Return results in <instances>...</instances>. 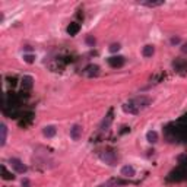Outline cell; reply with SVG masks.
Listing matches in <instances>:
<instances>
[{
  "mask_svg": "<svg viewBox=\"0 0 187 187\" xmlns=\"http://www.w3.org/2000/svg\"><path fill=\"white\" fill-rule=\"evenodd\" d=\"M151 104V99L148 97H138V98H133L130 99L127 104L123 105V110L126 111V113H130V114H138L140 110L143 108H146L148 105Z\"/></svg>",
  "mask_w": 187,
  "mask_h": 187,
  "instance_id": "cell-1",
  "label": "cell"
},
{
  "mask_svg": "<svg viewBox=\"0 0 187 187\" xmlns=\"http://www.w3.org/2000/svg\"><path fill=\"white\" fill-rule=\"evenodd\" d=\"M10 167L13 168V170L16 171V172H19V174H23V172H27V165L23 164L21 160H18V158H12L10 161Z\"/></svg>",
  "mask_w": 187,
  "mask_h": 187,
  "instance_id": "cell-2",
  "label": "cell"
},
{
  "mask_svg": "<svg viewBox=\"0 0 187 187\" xmlns=\"http://www.w3.org/2000/svg\"><path fill=\"white\" fill-rule=\"evenodd\" d=\"M101 160L108 165H116V162H117L116 155L113 154V152H110V151H107V152H104V154H101Z\"/></svg>",
  "mask_w": 187,
  "mask_h": 187,
  "instance_id": "cell-3",
  "label": "cell"
},
{
  "mask_svg": "<svg viewBox=\"0 0 187 187\" xmlns=\"http://www.w3.org/2000/svg\"><path fill=\"white\" fill-rule=\"evenodd\" d=\"M70 138L73 140H79V139L82 138V126L81 124H75L70 129Z\"/></svg>",
  "mask_w": 187,
  "mask_h": 187,
  "instance_id": "cell-4",
  "label": "cell"
},
{
  "mask_svg": "<svg viewBox=\"0 0 187 187\" xmlns=\"http://www.w3.org/2000/svg\"><path fill=\"white\" fill-rule=\"evenodd\" d=\"M6 138H7V127L6 124H0V146L6 145Z\"/></svg>",
  "mask_w": 187,
  "mask_h": 187,
  "instance_id": "cell-5",
  "label": "cell"
},
{
  "mask_svg": "<svg viewBox=\"0 0 187 187\" xmlns=\"http://www.w3.org/2000/svg\"><path fill=\"white\" fill-rule=\"evenodd\" d=\"M136 174L135 172V168H133L132 165H124L123 168H121V176H124V177H133Z\"/></svg>",
  "mask_w": 187,
  "mask_h": 187,
  "instance_id": "cell-6",
  "label": "cell"
},
{
  "mask_svg": "<svg viewBox=\"0 0 187 187\" xmlns=\"http://www.w3.org/2000/svg\"><path fill=\"white\" fill-rule=\"evenodd\" d=\"M123 64H124V59L123 57H111L110 59L111 67H121Z\"/></svg>",
  "mask_w": 187,
  "mask_h": 187,
  "instance_id": "cell-7",
  "label": "cell"
},
{
  "mask_svg": "<svg viewBox=\"0 0 187 187\" xmlns=\"http://www.w3.org/2000/svg\"><path fill=\"white\" fill-rule=\"evenodd\" d=\"M121 184H123L121 180H118V178H111L108 181H105L101 187H117V186H121Z\"/></svg>",
  "mask_w": 187,
  "mask_h": 187,
  "instance_id": "cell-8",
  "label": "cell"
},
{
  "mask_svg": "<svg viewBox=\"0 0 187 187\" xmlns=\"http://www.w3.org/2000/svg\"><path fill=\"white\" fill-rule=\"evenodd\" d=\"M56 132H57V129H56L54 126H47V127H44V130H43L44 136H47V138H53L56 135Z\"/></svg>",
  "mask_w": 187,
  "mask_h": 187,
  "instance_id": "cell-9",
  "label": "cell"
},
{
  "mask_svg": "<svg viewBox=\"0 0 187 187\" xmlns=\"http://www.w3.org/2000/svg\"><path fill=\"white\" fill-rule=\"evenodd\" d=\"M146 139H148L149 143H156L158 142V133L155 132V130H151V132H148V135H146Z\"/></svg>",
  "mask_w": 187,
  "mask_h": 187,
  "instance_id": "cell-10",
  "label": "cell"
},
{
  "mask_svg": "<svg viewBox=\"0 0 187 187\" xmlns=\"http://www.w3.org/2000/svg\"><path fill=\"white\" fill-rule=\"evenodd\" d=\"M142 53H143V56H145V57H152V54L155 53L154 45H145Z\"/></svg>",
  "mask_w": 187,
  "mask_h": 187,
  "instance_id": "cell-11",
  "label": "cell"
},
{
  "mask_svg": "<svg viewBox=\"0 0 187 187\" xmlns=\"http://www.w3.org/2000/svg\"><path fill=\"white\" fill-rule=\"evenodd\" d=\"M111 121H113V117H111V114H108V116H107V118L102 121V124H101V129H102V130H107V129L110 127Z\"/></svg>",
  "mask_w": 187,
  "mask_h": 187,
  "instance_id": "cell-12",
  "label": "cell"
},
{
  "mask_svg": "<svg viewBox=\"0 0 187 187\" xmlns=\"http://www.w3.org/2000/svg\"><path fill=\"white\" fill-rule=\"evenodd\" d=\"M77 31H79V25H76V23H72L70 27L67 28V32L70 34V35H75Z\"/></svg>",
  "mask_w": 187,
  "mask_h": 187,
  "instance_id": "cell-13",
  "label": "cell"
},
{
  "mask_svg": "<svg viewBox=\"0 0 187 187\" xmlns=\"http://www.w3.org/2000/svg\"><path fill=\"white\" fill-rule=\"evenodd\" d=\"M140 5L149 6V7H155V6H161V5H162V2H142Z\"/></svg>",
  "mask_w": 187,
  "mask_h": 187,
  "instance_id": "cell-14",
  "label": "cell"
},
{
  "mask_svg": "<svg viewBox=\"0 0 187 187\" xmlns=\"http://www.w3.org/2000/svg\"><path fill=\"white\" fill-rule=\"evenodd\" d=\"M118 50H120V44H111V47H110L111 53H116V51H118Z\"/></svg>",
  "mask_w": 187,
  "mask_h": 187,
  "instance_id": "cell-15",
  "label": "cell"
},
{
  "mask_svg": "<svg viewBox=\"0 0 187 187\" xmlns=\"http://www.w3.org/2000/svg\"><path fill=\"white\" fill-rule=\"evenodd\" d=\"M23 59H25V61H27V63H32V61H34V56L27 54L25 57H23Z\"/></svg>",
  "mask_w": 187,
  "mask_h": 187,
  "instance_id": "cell-16",
  "label": "cell"
},
{
  "mask_svg": "<svg viewBox=\"0 0 187 187\" xmlns=\"http://www.w3.org/2000/svg\"><path fill=\"white\" fill-rule=\"evenodd\" d=\"M23 81H25V85H27V86H31V85H32V77L27 76L25 79H23Z\"/></svg>",
  "mask_w": 187,
  "mask_h": 187,
  "instance_id": "cell-17",
  "label": "cell"
},
{
  "mask_svg": "<svg viewBox=\"0 0 187 187\" xmlns=\"http://www.w3.org/2000/svg\"><path fill=\"white\" fill-rule=\"evenodd\" d=\"M178 43H180V38L178 37H172L171 38V44H178Z\"/></svg>",
  "mask_w": 187,
  "mask_h": 187,
  "instance_id": "cell-18",
  "label": "cell"
},
{
  "mask_svg": "<svg viewBox=\"0 0 187 187\" xmlns=\"http://www.w3.org/2000/svg\"><path fill=\"white\" fill-rule=\"evenodd\" d=\"M22 187H29V180L28 178H23L22 180Z\"/></svg>",
  "mask_w": 187,
  "mask_h": 187,
  "instance_id": "cell-19",
  "label": "cell"
},
{
  "mask_svg": "<svg viewBox=\"0 0 187 187\" xmlns=\"http://www.w3.org/2000/svg\"><path fill=\"white\" fill-rule=\"evenodd\" d=\"M86 41H88V44H95V38H92V37H88Z\"/></svg>",
  "mask_w": 187,
  "mask_h": 187,
  "instance_id": "cell-20",
  "label": "cell"
},
{
  "mask_svg": "<svg viewBox=\"0 0 187 187\" xmlns=\"http://www.w3.org/2000/svg\"><path fill=\"white\" fill-rule=\"evenodd\" d=\"M181 51H183V53H186V54H187V43H184V44H183V47H181Z\"/></svg>",
  "mask_w": 187,
  "mask_h": 187,
  "instance_id": "cell-21",
  "label": "cell"
}]
</instances>
